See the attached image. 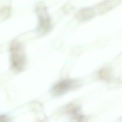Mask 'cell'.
Listing matches in <instances>:
<instances>
[{"label": "cell", "instance_id": "cell-5", "mask_svg": "<svg viewBox=\"0 0 122 122\" xmlns=\"http://www.w3.org/2000/svg\"><path fill=\"white\" fill-rule=\"evenodd\" d=\"M114 7L113 0H105L99 3L95 7V12L98 14H103Z\"/></svg>", "mask_w": 122, "mask_h": 122}, {"label": "cell", "instance_id": "cell-7", "mask_svg": "<svg viewBox=\"0 0 122 122\" xmlns=\"http://www.w3.org/2000/svg\"><path fill=\"white\" fill-rule=\"evenodd\" d=\"M98 75L100 79L107 80L110 78V70L107 68H102L99 71Z\"/></svg>", "mask_w": 122, "mask_h": 122}, {"label": "cell", "instance_id": "cell-1", "mask_svg": "<svg viewBox=\"0 0 122 122\" xmlns=\"http://www.w3.org/2000/svg\"><path fill=\"white\" fill-rule=\"evenodd\" d=\"M9 50L11 69L16 72L22 71L26 67L27 63L26 55L23 44L18 40L14 39L10 42Z\"/></svg>", "mask_w": 122, "mask_h": 122}, {"label": "cell", "instance_id": "cell-3", "mask_svg": "<svg viewBox=\"0 0 122 122\" xmlns=\"http://www.w3.org/2000/svg\"><path fill=\"white\" fill-rule=\"evenodd\" d=\"M78 81L73 79H65L57 83L52 88L54 94L60 95L78 86Z\"/></svg>", "mask_w": 122, "mask_h": 122}, {"label": "cell", "instance_id": "cell-2", "mask_svg": "<svg viewBox=\"0 0 122 122\" xmlns=\"http://www.w3.org/2000/svg\"><path fill=\"white\" fill-rule=\"evenodd\" d=\"M35 11L38 20L37 31L41 35H45L52 28V21L47 7L43 2H39L36 5Z\"/></svg>", "mask_w": 122, "mask_h": 122}, {"label": "cell", "instance_id": "cell-6", "mask_svg": "<svg viewBox=\"0 0 122 122\" xmlns=\"http://www.w3.org/2000/svg\"><path fill=\"white\" fill-rule=\"evenodd\" d=\"M11 14V7L10 5H5L0 7V21L7 20Z\"/></svg>", "mask_w": 122, "mask_h": 122}, {"label": "cell", "instance_id": "cell-4", "mask_svg": "<svg viewBox=\"0 0 122 122\" xmlns=\"http://www.w3.org/2000/svg\"><path fill=\"white\" fill-rule=\"evenodd\" d=\"M95 13L93 8L88 7L80 10L76 13L75 16L79 20L86 21L92 18L95 16Z\"/></svg>", "mask_w": 122, "mask_h": 122}]
</instances>
